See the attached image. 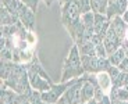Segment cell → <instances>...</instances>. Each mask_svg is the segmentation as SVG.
<instances>
[{
    "label": "cell",
    "instance_id": "6",
    "mask_svg": "<svg viewBox=\"0 0 128 104\" xmlns=\"http://www.w3.org/2000/svg\"><path fill=\"white\" fill-rule=\"evenodd\" d=\"M28 78H29V83H31V88L35 89V90L40 92H48L49 89L52 88L53 82H52V79H46L43 78L42 75L39 74H35V72H29L28 71Z\"/></svg>",
    "mask_w": 128,
    "mask_h": 104
},
{
    "label": "cell",
    "instance_id": "15",
    "mask_svg": "<svg viewBox=\"0 0 128 104\" xmlns=\"http://www.w3.org/2000/svg\"><path fill=\"white\" fill-rule=\"evenodd\" d=\"M96 78H98V83H99L100 89H102L103 92H110V89L113 88V81L112 78H110V75L107 72H99V74H96ZM109 95V93H107Z\"/></svg>",
    "mask_w": 128,
    "mask_h": 104
},
{
    "label": "cell",
    "instance_id": "11",
    "mask_svg": "<svg viewBox=\"0 0 128 104\" xmlns=\"http://www.w3.org/2000/svg\"><path fill=\"white\" fill-rule=\"evenodd\" d=\"M2 6L6 7L11 14H14V15L18 17L20 13H21V10L24 8L25 4H24L21 0H2Z\"/></svg>",
    "mask_w": 128,
    "mask_h": 104
},
{
    "label": "cell",
    "instance_id": "24",
    "mask_svg": "<svg viewBox=\"0 0 128 104\" xmlns=\"http://www.w3.org/2000/svg\"><path fill=\"white\" fill-rule=\"evenodd\" d=\"M96 56L98 57H109L107 50H106V47H104V44L103 43L96 44Z\"/></svg>",
    "mask_w": 128,
    "mask_h": 104
},
{
    "label": "cell",
    "instance_id": "16",
    "mask_svg": "<svg viewBox=\"0 0 128 104\" xmlns=\"http://www.w3.org/2000/svg\"><path fill=\"white\" fill-rule=\"evenodd\" d=\"M84 78H85V76H84ZM95 90H96V88L85 78L84 85H82V101L84 103H88L89 100H92V99L95 97Z\"/></svg>",
    "mask_w": 128,
    "mask_h": 104
},
{
    "label": "cell",
    "instance_id": "2",
    "mask_svg": "<svg viewBox=\"0 0 128 104\" xmlns=\"http://www.w3.org/2000/svg\"><path fill=\"white\" fill-rule=\"evenodd\" d=\"M85 75L82 61H81V54L78 51L77 44L74 43L70 49V53L66 57L63 64V71H61V82H67L71 79H78Z\"/></svg>",
    "mask_w": 128,
    "mask_h": 104
},
{
    "label": "cell",
    "instance_id": "4",
    "mask_svg": "<svg viewBox=\"0 0 128 104\" xmlns=\"http://www.w3.org/2000/svg\"><path fill=\"white\" fill-rule=\"evenodd\" d=\"M80 79V78H78ZM77 82V79H71L67 82H60V83H53L52 88L48 92L42 93V100L45 103H50V104H57V101L63 97V95L68 90L70 86H72L74 83Z\"/></svg>",
    "mask_w": 128,
    "mask_h": 104
},
{
    "label": "cell",
    "instance_id": "10",
    "mask_svg": "<svg viewBox=\"0 0 128 104\" xmlns=\"http://www.w3.org/2000/svg\"><path fill=\"white\" fill-rule=\"evenodd\" d=\"M110 29L114 31L121 39H124L125 33L128 31V25H127V22L122 19L121 15H116L114 18L110 19Z\"/></svg>",
    "mask_w": 128,
    "mask_h": 104
},
{
    "label": "cell",
    "instance_id": "27",
    "mask_svg": "<svg viewBox=\"0 0 128 104\" xmlns=\"http://www.w3.org/2000/svg\"><path fill=\"white\" fill-rule=\"evenodd\" d=\"M58 3L61 4V6H64V4H67V3H71V1H74V0H57Z\"/></svg>",
    "mask_w": 128,
    "mask_h": 104
},
{
    "label": "cell",
    "instance_id": "37",
    "mask_svg": "<svg viewBox=\"0 0 128 104\" xmlns=\"http://www.w3.org/2000/svg\"><path fill=\"white\" fill-rule=\"evenodd\" d=\"M127 1H128V0H127Z\"/></svg>",
    "mask_w": 128,
    "mask_h": 104
},
{
    "label": "cell",
    "instance_id": "26",
    "mask_svg": "<svg viewBox=\"0 0 128 104\" xmlns=\"http://www.w3.org/2000/svg\"><path fill=\"white\" fill-rule=\"evenodd\" d=\"M98 104H112V99H110V96L106 93L102 99H99V100H98Z\"/></svg>",
    "mask_w": 128,
    "mask_h": 104
},
{
    "label": "cell",
    "instance_id": "32",
    "mask_svg": "<svg viewBox=\"0 0 128 104\" xmlns=\"http://www.w3.org/2000/svg\"><path fill=\"white\" fill-rule=\"evenodd\" d=\"M42 104H50V103H45V101H43V103H42Z\"/></svg>",
    "mask_w": 128,
    "mask_h": 104
},
{
    "label": "cell",
    "instance_id": "9",
    "mask_svg": "<svg viewBox=\"0 0 128 104\" xmlns=\"http://www.w3.org/2000/svg\"><path fill=\"white\" fill-rule=\"evenodd\" d=\"M20 21L22 22V25L25 26L28 31L34 32L35 31V26H36V17H35V11L31 10L29 7L24 6V8L21 10V13L18 15Z\"/></svg>",
    "mask_w": 128,
    "mask_h": 104
},
{
    "label": "cell",
    "instance_id": "30",
    "mask_svg": "<svg viewBox=\"0 0 128 104\" xmlns=\"http://www.w3.org/2000/svg\"><path fill=\"white\" fill-rule=\"evenodd\" d=\"M125 57H128V49H125Z\"/></svg>",
    "mask_w": 128,
    "mask_h": 104
},
{
    "label": "cell",
    "instance_id": "31",
    "mask_svg": "<svg viewBox=\"0 0 128 104\" xmlns=\"http://www.w3.org/2000/svg\"><path fill=\"white\" fill-rule=\"evenodd\" d=\"M21 104H31V103H29V101L26 100V101H24V103H21Z\"/></svg>",
    "mask_w": 128,
    "mask_h": 104
},
{
    "label": "cell",
    "instance_id": "17",
    "mask_svg": "<svg viewBox=\"0 0 128 104\" xmlns=\"http://www.w3.org/2000/svg\"><path fill=\"white\" fill-rule=\"evenodd\" d=\"M90 6H92L93 13L106 14L107 6H109V0H90Z\"/></svg>",
    "mask_w": 128,
    "mask_h": 104
},
{
    "label": "cell",
    "instance_id": "7",
    "mask_svg": "<svg viewBox=\"0 0 128 104\" xmlns=\"http://www.w3.org/2000/svg\"><path fill=\"white\" fill-rule=\"evenodd\" d=\"M103 44H104L106 50H107V54L110 56V54H113L117 49H120L122 46V39L120 38L114 31L109 29L107 33L104 35V38H103Z\"/></svg>",
    "mask_w": 128,
    "mask_h": 104
},
{
    "label": "cell",
    "instance_id": "23",
    "mask_svg": "<svg viewBox=\"0 0 128 104\" xmlns=\"http://www.w3.org/2000/svg\"><path fill=\"white\" fill-rule=\"evenodd\" d=\"M106 72H107V74L110 75V78H112V81H114V79H116L117 76L120 75V72H121V71H120V68H118V67L112 65L109 69H107V71H106Z\"/></svg>",
    "mask_w": 128,
    "mask_h": 104
},
{
    "label": "cell",
    "instance_id": "28",
    "mask_svg": "<svg viewBox=\"0 0 128 104\" xmlns=\"http://www.w3.org/2000/svg\"><path fill=\"white\" fill-rule=\"evenodd\" d=\"M121 17H122V19H124V21L127 22V25H128V10H127V11H125L124 14H122Z\"/></svg>",
    "mask_w": 128,
    "mask_h": 104
},
{
    "label": "cell",
    "instance_id": "36",
    "mask_svg": "<svg viewBox=\"0 0 128 104\" xmlns=\"http://www.w3.org/2000/svg\"><path fill=\"white\" fill-rule=\"evenodd\" d=\"M82 104H85V103H82Z\"/></svg>",
    "mask_w": 128,
    "mask_h": 104
},
{
    "label": "cell",
    "instance_id": "22",
    "mask_svg": "<svg viewBox=\"0 0 128 104\" xmlns=\"http://www.w3.org/2000/svg\"><path fill=\"white\" fill-rule=\"evenodd\" d=\"M0 60H2V63L14 61V53H13V50H11V49H8V47L2 49V51H0Z\"/></svg>",
    "mask_w": 128,
    "mask_h": 104
},
{
    "label": "cell",
    "instance_id": "33",
    "mask_svg": "<svg viewBox=\"0 0 128 104\" xmlns=\"http://www.w3.org/2000/svg\"><path fill=\"white\" fill-rule=\"evenodd\" d=\"M3 104H11V103H3Z\"/></svg>",
    "mask_w": 128,
    "mask_h": 104
},
{
    "label": "cell",
    "instance_id": "18",
    "mask_svg": "<svg viewBox=\"0 0 128 104\" xmlns=\"http://www.w3.org/2000/svg\"><path fill=\"white\" fill-rule=\"evenodd\" d=\"M124 58H125V49L122 47V46L120 49H117L113 54L109 56V60H110V63H112V65H116V67H118L120 63H121Z\"/></svg>",
    "mask_w": 128,
    "mask_h": 104
},
{
    "label": "cell",
    "instance_id": "1",
    "mask_svg": "<svg viewBox=\"0 0 128 104\" xmlns=\"http://www.w3.org/2000/svg\"><path fill=\"white\" fill-rule=\"evenodd\" d=\"M81 15L82 14H81L78 6L75 4V1L61 6V24L72 38L74 43H78L82 39L84 31H85Z\"/></svg>",
    "mask_w": 128,
    "mask_h": 104
},
{
    "label": "cell",
    "instance_id": "34",
    "mask_svg": "<svg viewBox=\"0 0 128 104\" xmlns=\"http://www.w3.org/2000/svg\"><path fill=\"white\" fill-rule=\"evenodd\" d=\"M109 1H114V0H109Z\"/></svg>",
    "mask_w": 128,
    "mask_h": 104
},
{
    "label": "cell",
    "instance_id": "12",
    "mask_svg": "<svg viewBox=\"0 0 128 104\" xmlns=\"http://www.w3.org/2000/svg\"><path fill=\"white\" fill-rule=\"evenodd\" d=\"M0 19H2V25H16L20 22V18L14 14H11L4 6L0 7Z\"/></svg>",
    "mask_w": 128,
    "mask_h": 104
},
{
    "label": "cell",
    "instance_id": "25",
    "mask_svg": "<svg viewBox=\"0 0 128 104\" xmlns=\"http://www.w3.org/2000/svg\"><path fill=\"white\" fill-rule=\"evenodd\" d=\"M118 68H120V71H121V72H128V57H125L124 60L120 63Z\"/></svg>",
    "mask_w": 128,
    "mask_h": 104
},
{
    "label": "cell",
    "instance_id": "21",
    "mask_svg": "<svg viewBox=\"0 0 128 104\" xmlns=\"http://www.w3.org/2000/svg\"><path fill=\"white\" fill-rule=\"evenodd\" d=\"M75 4L78 6L81 14H85V13H89L92 11V6H90V0H74Z\"/></svg>",
    "mask_w": 128,
    "mask_h": 104
},
{
    "label": "cell",
    "instance_id": "5",
    "mask_svg": "<svg viewBox=\"0 0 128 104\" xmlns=\"http://www.w3.org/2000/svg\"><path fill=\"white\" fill-rule=\"evenodd\" d=\"M85 78L81 76L80 79H77V82L74 83L72 86L68 88V90L61 97V100L66 104H82V85Z\"/></svg>",
    "mask_w": 128,
    "mask_h": 104
},
{
    "label": "cell",
    "instance_id": "35",
    "mask_svg": "<svg viewBox=\"0 0 128 104\" xmlns=\"http://www.w3.org/2000/svg\"><path fill=\"white\" fill-rule=\"evenodd\" d=\"M125 104H128V101H127V103H125Z\"/></svg>",
    "mask_w": 128,
    "mask_h": 104
},
{
    "label": "cell",
    "instance_id": "19",
    "mask_svg": "<svg viewBox=\"0 0 128 104\" xmlns=\"http://www.w3.org/2000/svg\"><path fill=\"white\" fill-rule=\"evenodd\" d=\"M13 69H14V61L2 63V67H0V76H2V81H6V79L13 74Z\"/></svg>",
    "mask_w": 128,
    "mask_h": 104
},
{
    "label": "cell",
    "instance_id": "20",
    "mask_svg": "<svg viewBox=\"0 0 128 104\" xmlns=\"http://www.w3.org/2000/svg\"><path fill=\"white\" fill-rule=\"evenodd\" d=\"M81 19H82V24L85 28H90L95 24V13L93 11H89V13H85L81 15Z\"/></svg>",
    "mask_w": 128,
    "mask_h": 104
},
{
    "label": "cell",
    "instance_id": "13",
    "mask_svg": "<svg viewBox=\"0 0 128 104\" xmlns=\"http://www.w3.org/2000/svg\"><path fill=\"white\" fill-rule=\"evenodd\" d=\"M81 56H96V44L90 40L75 43Z\"/></svg>",
    "mask_w": 128,
    "mask_h": 104
},
{
    "label": "cell",
    "instance_id": "14",
    "mask_svg": "<svg viewBox=\"0 0 128 104\" xmlns=\"http://www.w3.org/2000/svg\"><path fill=\"white\" fill-rule=\"evenodd\" d=\"M17 95H18V93H16L13 89L7 88L4 83H2V92H0V104H3V103H11V104H14Z\"/></svg>",
    "mask_w": 128,
    "mask_h": 104
},
{
    "label": "cell",
    "instance_id": "8",
    "mask_svg": "<svg viewBox=\"0 0 128 104\" xmlns=\"http://www.w3.org/2000/svg\"><path fill=\"white\" fill-rule=\"evenodd\" d=\"M127 10H128V1L127 0H114V1H109L106 15H107L109 19H112V18H114L116 15H122Z\"/></svg>",
    "mask_w": 128,
    "mask_h": 104
},
{
    "label": "cell",
    "instance_id": "29",
    "mask_svg": "<svg viewBox=\"0 0 128 104\" xmlns=\"http://www.w3.org/2000/svg\"><path fill=\"white\" fill-rule=\"evenodd\" d=\"M85 104H98V100H95V99H92V100H89L88 103H85Z\"/></svg>",
    "mask_w": 128,
    "mask_h": 104
},
{
    "label": "cell",
    "instance_id": "3",
    "mask_svg": "<svg viewBox=\"0 0 128 104\" xmlns=\"http://www.w3.org/2000/svg\"><path fill=\"white\" fill-rule=\"evenodd\" d=\"M81 61L85 72L88 74H99L104 72L112 67L109 57H98V56H81Z\"/></svg>",
    "mask_w": 128,
    "mask_h": 104
}]
</instances>
